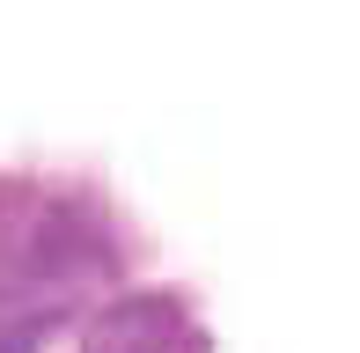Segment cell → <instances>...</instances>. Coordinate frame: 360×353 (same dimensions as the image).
Listing matches in <instances>:
<instances>
[{
    "label": "cell",
    "mask_w": 360,
    "mask_h": 353,
    "mask_svg": "<svg viewBox=\"0 0 360 353\" xmlns=\"http://www.w3.org/2000/svg\"><path fill=\"white\" fill-rule=\"evenodd\" d=\"M169 339H176V302L140 295V302H118L89 331V353H169Z\"/></svg>",
    "instance_id": "cell-1"
}]
</instances>
